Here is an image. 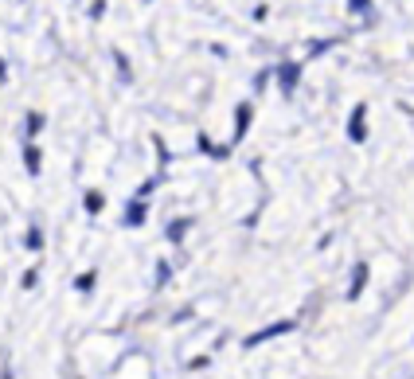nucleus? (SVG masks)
Returning a JSON list of instances; mask_svg holds the SVG:
<instances>
[{
  "instance_id": "f257e3e1",
  "label": "nucleus",
  "mask_w": 414,
  "mask_h": 379,
  "mask_svg": "<svg viewBox=\"0 0 414 379\" xmlns=\"http://www.w3.org/2000/svg\"><path fill=\"white\" fill-rule=\"evenodd\" d=\"M24 160H28V169L32 172H39V152L32 149V145H28V152H24Z\"/></svg>"
},
{
  "instance_id": "f03ea898",
  "label": "nucleus",
  "mask_w": 414,
  "mask_h": 379,
  "mask_svg": "<svg viewBox=\"0 0 414 379\" xmlns=\"http://www.w3.org/2000/svg\"><path fill=\"white\" fill-rule=\"evenodd\" d=\"M98 207H102V195L90 192V195H86V211H98Z\"/></svg>"
},
{
  "instance_id": "7ed1b4c3",
  "label": "nucleus",
  "mask_w": 414,
  "mask_h": 379,
  "mask_svg": "<svg viewBox=\"0 0 414 379\" xmlns=\"http://www.w3.org/2000/svg\"><path fill=\"white\" fill-rule=\"evenodd\" d=\"M0 78H4V63H0Z\"/></svg>"
}]
</instances>
